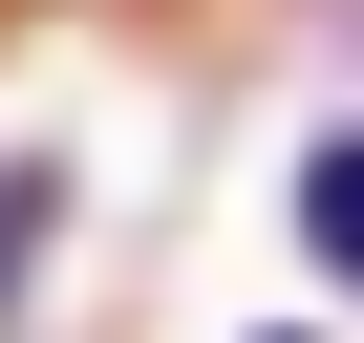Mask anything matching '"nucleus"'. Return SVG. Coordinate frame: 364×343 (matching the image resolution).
<instances>
[{
    "instance_id": "f257e3e1",
    "label": "nucleus",
    "mask_w": 364,
    "mask_h": 343,
    "mask_svg": "<svg viewBox=\"0 0 364 343\" xmlns=\"http://www.w3.org/2000/svg\"><path fill=\"white\" fill-rule=\"evenodd\" d=\"M300 258L364 300V129H321V150H300Z\"/></svg>"
},
{
    "instance_id": "f03ea898",
    "label": "nucleus",
    "mask_w": 364,
    "mask_h": 343,
    "mask_svg": "<svg viewBox=\"0 0 364 343\" xmlns=\"http://www.w3.org/2000/svg\"><path fill=\"white\" fill-rule=\"evenodd\" d=\"M43 215H65V172H43V150H0V279L43 258Z\"/></svg>"
},
{
    "instance_id": "7ed1b4c3",
    "label": "nucleus",
    "mask_w": 364,
    "mask_h": 343,
    "mask_svg": "<svg viewBox=\"0 0 364 343\" xmlns=\"http://www.w3.org/2000/svg\"><path fill=\"white\" fill-rule=\"evenodd\" d=\"M257 343H321V322H257Z\"/></svg>"
}]
</instances>
